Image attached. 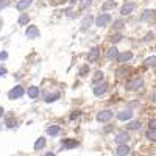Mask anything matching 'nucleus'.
Instances as JSON below:
<instances>
[{
  "label": "nucleus",
  "instance_id": "obj_1",
  "mask_svg": "<svg viewBox=\"0 0 156 156\" xmlns=\"http://www.w3.org/2000/svg\"><path fill=\"white\" fill-rule=\"evenodd\" d=\"M23 94H25V89H23L22 86H16V87H12L9 92H8V98H9V100H17V98H20Z\"/></svg>",
  "mask_w": 156,
  "mask_h": 156
},
{
  "label": "nucleus",
  "instance_id": "obj_2",
  "mask_svg": "<svg viewBox=\"0 0 156 156\" xmlns=\"http://www.w3.org/2000/svg\"><path fill=\"white\" fill-rule=\"evenodd\" d=\"M142 86H144V80H142V78H134V80H131L126 84V89L128 90H137Z\"/></svg>",
  "mask_w": 156,
  "mask_h": 156
},
{
  "label": "nucleus",
  "instance_id": "obj_3",
  "mask_svg": "<svg viewBox=\"0 0 156 156\" xmlns=\"http://www.w3.org/2000/svg\"><path fill=\"white\" fill-rule=\"evenodd\" d=\"M111 119H112V111H109V109L100 111V112L97 114V120L101 122V123H105V122H108V120H111Z\"/></svg>",
  "mask_w": 156,
  "mask_h": 156
},
{
  "label": "nucleus",
  "instance_id": "obj_4",
  "mask_svg": "<svg viewBox=\"0 0 156 156\" xmlns=\"http://www.w3.org/2000/svg\"><path fill=\"white\" fill-rule=\"evenodd\" d=\"M109 22H111V16L106 14V12L105 14H100L95 20V23L98 25V27H106V25H109Z\"/></svg>",
  "mask_w": 156,
  "mask_h": 156
},
{
  "label": "nucleus",
  "instance_id": "obj_5",
  "mask_svg": "<svg viewBox=\"0 0 156 156\" xmlns=\"http://www.w3.org/2000/svg\"><path fill=\"white\" fill-rule=\"evenodd\" d=\"M98 56H100V50H98V47H94V48L89 50L87 61H89V62H95V61L98 59Z\"/></svg>",
  "mask_w": 156,
  "mask_h": 156
},
{
  "label": "nucleus",
  "instance_id": "obj_6",
  "mask_svg": "<svg viewBox=\"0 0 156 156\" xmlns=\"http://www.w3.org/2000/svg\"><path fill=\"white\" fill-rule=\"evenodd\" d=\"M25 34H27L28 39H34V37H39V30L34 25H30V27H27V30H25Z\"/></svg>",
  "mask_w": 156,
  "mask_h": 156
},
{
  "label": "nucleus",
  "instance_id": "obj_7",
  "mask_svg": "<svg viewBox=\"0 0 156 156\" xmlns=\"http://www.w3.org/2000/svg\"><path fill=\"white\" fill-rule=\"evenodd\" d=\"M106 87H108V84L106 83H95V86H94V95H97V97H100V95H103L106 92Z\"/></svg>",
  "mask_w": 156,
  "mask_h": 156
},
{
  "label": "nucleus",
  "instance_id": "obj_8",
  "mask_svg": "<svg viewBox=\"0 0 156 156\" xmlns=\"http://www.w3.org/2000/svg\"><path fill=\"white\" fill-rule=\"evenodd\" d=\"M129 153H131V148H129L128 145H125V144H119V147H117V150H115L117 156H125V154H129Z\"/></svg>",
  "mask_w": 156,
  "mask_h": 156
},
{
  "label": "nucleus",
  "instance_id": "obj_9",
  "mask_svg": "<svg viewBox=\"0 0 156 156\" xmlns=\"http://www.w3.org/2000/svg\"><path fill=\"white\" fill-rule=\"evenodd\" d=\"M134 8H136V5H134V3H126V5H123V6H122L120 14H122V16H128L129 12H133V11H134Z\"/></svg>",
  "mask_w": 156,
  "mask_h": 156
},
{
  "label": "nucleus",
  "instance_id": "obj_10",
  "mask_svg": "<svg viewBox=\"0 0 156 156\" xmlns=\"http://www.w3.org/2000/svg\"><path fill=\"white\" fill-rule=\"evenodd\" d=\"M131 58H133V53H131V51H123V53H119V56H117V61L123 64V62L129 61Z\"/></svg>",
  "mask_w": 156,
  "mask_h": 156
},
{
  "label": "nucleus",
  "instance_id": "obj_11",
  "mask_svg": "<svg viewBox=\"0 0 156 156\" xmlns=\"http://www.w3.org/2000/svg\"><path fill=\"white\" fill-rule=\"evenodd\" d=\"M128 139H129V136H128L126 133H119V134L115 136V139H114V140L117 142V144H126Z\"/></svg>",
  "mask_w": 156,
  "mask_h": 156
},
{
  "label": "nucleus",
  "instance_id": "obj_12",
  "mask_svg": "<svg viewBox=\"0 0 156 156\" xmlns=\"http://www.w3.org/2000/svg\"><path fill=\"white\" fill-rule=\"evenodd\" d=\"M117 56H119V50H117L115 47H111V48L106 51V58H108V59H117Z\"/></svg>",
  "mask_w": 156,
  "mask_h": 156
},
{
  "label": "nucleus",
  "instance_id": "obj_13",
  "mask_svg": "<svg viewBox=\"0 0 156 156\" xmlns=\"http://www.w3.org/2000/svg\"><path fill=\"white\" fill-rule=\"evenodd\" d=\"M78 145V142L76 140H70V139H66V140H62V148L64 150H69V148H73Z\"/></svg>",
  "mask_w": 156,
  "mask_h": 156
},
{
  "label": "nucleus",
  "instance_id": "obj_14",
  "mask_svg": "<svg viewBox=\"0 0 156 156\" xmlns=\"http://www.w3.org/2000/svg\"><path fill=\"white\" fill-rule=\"evenodd\" d=\"M117 117H119V120H129V119H131V117H133V112L131 111H122V112H119V114H117Z\"/></svg>",
  "mask_w": 156,
  "mask_h": 156
},
{
  "label": "nucleus",
  "instance_id": "obj_15",
  "mask_svg": "<svg viewBox=\"0 0 156 156\" xmlns=\"http://www.w3.org/2000/svg\"><path fill=\"white\" fill-rule=\"evenodd\" d=\"M47 133H48L50 136H58V134L61 133V128H59L58 125H51V126L47 128Z\"/></svg>",
  "mask_w": 156,
  "mask_h": 156
},
{
  "label": "nucleus",
  "instance_id": "obj_16",
  "mask_svg": "<svg viewBox=\"0 0 156 156\" xmlns=\"http://www.w3.org/2000/svg\"><path fill=\"white\" fill-rule=\"evenodd\" d=\"M92 20H94V17H92V16H86V17L83 19V22H81V25H83L81 30H87V28L90 27V25H92Z\"/></svg>",
  "mask_w": 156,
  "mask_h": 156
},
{
  "label": "nucleus",
  "instance_id": "obj_17",
  "mask_svg": "<svg viewBox=\"0 0 156 156\" xmlns=\"http://www.w3.org/2000/svg\"><path fill=\"white\" fill-rule=\"evenodd\" d=\"M30 5H31V0H19L17 2V9L23 11V9H27Z\"/></svg>",
  "mask_w": 156,
  "mask_h": 156
},
{
  "label": "nucleus",
  "instance_id": "obj_18",
  "mask_svg": "<svg viewBox=\"0 0 156 156\" xmlns=\"http://www.w3.org/2000/svg\"><path fill=\"white\" fill-rule=\"evenodd\" d=\"M45 144H47L45 137H39V139L36 140V144H34V150H42V148L45 147Z\"/></svg>",
  "mask_w": 156,
  "mask_h": 156
},
{
  "label": "nucleus",
  "instance_id": "obj_19",
  "mask_svg": "<svg viewBox=\"0 0 156 156\" xmlns=\"http://www.w3.org/2000/svg\"><path fill=\"white\" fill-rule=\"evenodd\" d=\"M27 94H28V97H30V98H36V97L39 95V89H37L36 86H31V87H28Z\"/></svg>",
  "mask_w": 156,
  "mask_h": 156
},
{
  "label": "nucleus",
  "instance_id": "obj_20",
  "mask_svg": "<svg viewBox=\"0 0 156 156\" xmlns=\"http://www.w3.org/2000/svg\"><path fill=\"white\" fill-rule=\"evenodd\" d=\"M145 136H147V139H148V140L154 142V140H156V128H150L148 131H147V134H145Z\"/></svg>",
  "mask_w": 156,
  "mask_h": 156
},
{
  "label": "nucleus",
  "instance_id": "obj_21",
  "mask_svg": "<svg viewBox=\"0 0 156 156\" xmlns=\"http://www.w3.org/2000/svg\"><path fill=\"white\" fill-rule=\"evenodd\" d=\"M154 16V11L153 9H145L144 11V16H142V19H144V20H148V19H151Z\"/></svg>",
  "mask_w": 156,
  "mask_h": 156
},
{
  "label": "nucleus",
  "instance_id": "obj_22",
  "mask_svg": "<svg viewBox=\"0 0 156 156\" xmlns=\"http://www.w3.org/2000/svg\"><path fill=\"white\" fill-rule=\"evenodd\" d=\"M58 98H59V92H55V94H51V95H47L45 97V101L47 103H51V101H55Z\"/></svg>",
  "mask_w": 156,
  "mask_h": 156
},
{
  "label": "nucleus",
  "instance_id": "obj_23",
  "mask_svg": "<svg viewBox=\"0 0 156 156\" xmlns=\"http://www.w3.org/2000/svg\"><path fill=\"white\" fill-rule=\"evenodd\" d=\"M145 66H148V67L156 66V56H150V58H147V59H145Z\"/></svg>",
  "mask_w": 156,
  "mask_h": 156
},
{
  "label": "nucleus",
  "instance_id": "obj_24",
  "mask_svg": "<svg viewBox=\"0 0 156 156\" xmlns=\"http://www.w3.org/2000/svg\"><path fill=\"white\" fill-rule=\"evenodd\" d=\"M16 119H12V117H8V119H6V126L8 128H16Z\"/></svg>",
  "mask_w": 156,
  "mask_h": 156
},
{
  "label": "nucleus",
  "instance_id": "obj_25",
  "mask_svg": "<svg viewBox=\"0 0 156 156\" xmlns=\"http://www.w3.org/2000/svg\"><path fill=\"white\" fill-rule=\"evenodd\" d=\"M103 76H105V75H103V72H97L95 73V76H94V83H98V81H103Z\"/></svg>",
  "mask_w": 156,
  "mask_h": 156
},
{
  "label": "nucleus",
  "instance_id": "obj_26",
  "mask_svg": "<svg viewBox=\"0 0 156 156\" xmlns=\"http://www.w3.org/2000/svg\"><path fill=\"white\" fill-rule=\"evenodd\" d=\"M25 23H28V16H27V14H20V17H19V25H25Z\"/></svg>",
  "mask_w": 156,
  "mask_h": 156
},
{
  "label": "nucleus",
  "instance_id": "obj_27",
  "mask_svg": "<svg viewBox=\"0 0 156 156\" xmlns=\"http://www.w3.org/2000/svg\"><path fill=\"white\" fill-rule=\"evenodd\" d=\"M128 128H129V129H139V128H140V122H139V120L131 122V123L128 125Z\"/></svg>",
  "mask_w": 156,
  "mask_h": 156
},
{
  "label": "nucleus",
  "instance_id": "obj_28",
  "mask_svg": "<svg viewBox=\"0 0 156 156\" xmlns=\"http://www.w3.org/2000/svg\"><path fill=\"white\" fill-rule=\"evenodd\" d=\"M122 39V34L120 33H115V34H111V42H119Z\"/></svg>",
  "mask_w": 156,
  "mask_h": 156
},
{
  "label": "nucleus",
  "instance_id": "obj_29",
  "mask_svg": "<svg viewBox=\"0 0 156 156\" xmlns=\"http://www.w3.org/2000/svg\"><path fill=\"white\" fill-rule=\"evenodd\" d=\"M90 5H92V0H81L80 8H81V9H84V8H87V6H90Z\"/></svg>",
  "mask_w": 156,
  "mask_h": 156
},
{
  "label": "nucleus",
  "instance_id": "obj_30",
  "mask_svg": "<svg viewBox=\"0 0 156 156\" xmlns=\"http://www.w3.org/2000/svg\"><path fill=\"white\" fill-rule=\"evenodd\" d=\"M114 6H115V3H114L112 0H111V2H106L105 5H103V9L106 11V9H111V8H114Z\"/></svg>",
  "mask_w": 156,
  "mask_h": 156
},
{
  "label": "nucleus",
  "instance_id": "obj_31",
  "mask_svg": "<svg viewBox=\"0 0 156 156\" xmlns=\"http://www.w3.org/2000/svg\"><path fill=\"white\" fill-rule=\"evenodd\" d=\"M9 3H11V0H0V9L9 6Z\"/></svg>",
  "mask_w": 156,
  "mask_h": 156
},
{
  "label": "nucleus",
  "instance_id": "obj_32",
  "mask_svg": "<svg viewBox=\"0 0 156 156\" xmlns=\"http://www.w3.org/2000/svg\"><path fill=\"white\" fill-rule=\"evenodd\" d=\"M87 72H89V66H83V67L80 69V75H81V76H86Z\"/></svg>",
  "mask_w": 156,
  "mask_h": 156
},
{
  "label": "nucleus",
  "instance_id": "obj_33",
  "mask_svg": "<svg viewBox=\"0 0 156 156\" xmlns=\"http://www.w3.org/2000/svg\"><path fill=\"white\" fill-rule=\"evenodd\" d=\"M122 27H123V22H122V20H115V22H114V28H115V30H120Z\"/></svg>",
  "mask_w": 156,
  "mask_h": 156
},
{
  "label": "nucleus",
  "instance_id": "obj_34",
  "mask_svg": "<svg viewBox=\"0 0 156 156\" xmlns=\"http://www.w3.org/2000/svg\"><path fill=\"white\" fill-rule=\"evenodd\" d=\"M6 58H8V53H6V51H0V59L5 61Z\"/></svg>",
  "mask_w": 156,
  "mask_h": 156
},
{
  "label": "nucleus",
  "instance_id": "obj_35",
  "mask_svg": "<svg viewBox=\"0 0 156 156\" xmlns=\"http://www.w3.org/2000/svg\"><path fill=\"white\" fill-rule=\"evenodd\" d=\"M151 39H153V33H148V34L144 37V41H145V42H148V41H151Z\"/></svg>",
  "mask_w": 156,
  "mask_h": 156
},
{
  "label": "nucleus",
  "instance_id": "obj_36",
  "mask_svg": "<svg viewBox=\"0 0 156 156\" xmlns=\"http://www.w3.org/2000/svg\"><path fill=\"white\" fill-rule=\"evenodd\" d=\"M3 75H6V69L3 66H0V76H3Z\"/></svg>",
  "mask_w": 156,
  "mask_h": 156
},
{
  "label": "nucleus",
  "instance_id": "obj_37",
  "mask_svg": "<svg viewBox=\"0 0 156 156\" xmlns=\"http://www.w3.org/2000/svg\"><path fill=\"white\" fill-rule=\"evenodd\" d=\"M150 128H156V117L150 120Z\"/></svg>",
  "mask_w": 156,
  "mask_h": 156
},
{
  "label": "nucleus",
  "instance_id": "obj_38",
  "mask_svg": "<svg viewBox=\"0 0 156 156\" xmlns=\"http://www.w3.org/2000/svg\"><path fill=\"white\" fill-rule=\"evenodd\" d=\"M78 115H80V112H78V111H75L73 114H70V119L73 120V119H76V117H78Z\"/></svg>",
  "mask_w": 156,
  "mask_h": 156
},
{
  "label": "nucleus",
  "instance_id": "obj_39",
  "mask_svg": "<svg viewBox=\"0 0 156 156\" xmlns=\"http://www.w3.org/2000/svg\"><path fill=\"white\" fill-rule=\"evenodd\" d=\"M73 16H75V14H73V11L69 9V11H67V17H73Z\"/></svg>",
  "mask_w": 156,
  "mask_h": 156
},
{
  "label": "nucleus",
  "instance_id": "obj_40",
  "mask_svg": "<svg viewBox=\"0 0 156 156\" xmlns=\"http://www.w3.org/2000/svg\"><path fill=\"white\" fill-rule=\"evenodd\" d=\"M3 112H5V111H3V108H0V117L3 115Z\"/></svg>",
  "mask_w": 156,
  "mask_h": 156
},
{
  "label": "nucleus",
  "instance_id": "obj_41",
  "mask_svg": "<svg viewBox=\"0 0 156 156\" xmlns=\"http://www.w3.org/2000/svg\"><path fill=\"white\" fill-rule=\"evenodd\" d=\"M153 101H154V103H156V94H154V95H153Z\"/></svg>",
  "mask_w": 156,
  "mask_h": 156
}]
</instances>
